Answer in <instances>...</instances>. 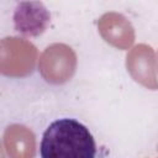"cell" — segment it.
Returning <instances> with one entry per match:
<instances>
[{"mask_svg":"<svg viewBox=\"0 0 158 158\" xmlns=\"http://www.w3.org/2000/svg\"><path fill=\"white\" fill-rule=\"evenodd\" d=\"M41 158H95L96 143L89 128L75 118L51 122L40 143Z\"/></svg>","mask_w":158,"mask_h":158,"instance_id":"6da1fadb","label":"cell"}]
</instances>
